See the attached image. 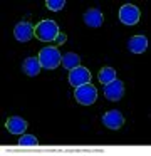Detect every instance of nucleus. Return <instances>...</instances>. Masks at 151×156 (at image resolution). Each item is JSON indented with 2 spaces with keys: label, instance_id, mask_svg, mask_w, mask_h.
Returning a JSON list of instances; mask_svg holds the SVG:
<instances>
[{
  "label": "nucleus",
  "instance_id": "obj_10",
  "mask_svg": "<svg viewBox=\"0 0 151 156\" xmlns=\"http://www.w3.org/2000/svg\"><path fill=\"white\" fill-rule=\"evenodd\" d=\"M40 69H42V66H40L39 62V57H27L25 61L22 62V71L23 74H27L29 77H35L37 74L40 72Z\"/></svg>",
  "mask_w": 151,
  "mask_h": 156
},
{
  "label": "nucleus",
  "instance_id": "obj_14",
  "mask_svg": "<svg viewBox=\"0 0 151 156\" xmlns=\"http://www.w3.org/2000/svg\"><path fill=\"white\" fill-rule=\"evenodd\" d=\"M114 79H116V71H114L113 67H104L99 71V81L101 84H109V82H113Z\"/></svg>",
  "mask_w": 151,
  "mask_h": 156
},
{
  "label": "nucleus",
  "instance_id": "obj_1",
  "mask_svg": "<svg viewBox=\"0 0 151 156\" xmlns=\"http://www.w3.org/2000/svg\"><path fill=\"white\" fill-rule=\"evenodd\" d=\"M35 35L42 42L56 41L57 35H59V27H57V24L54 20H42L35 27Z\"/></svg>",
  "mask_w": 151,
  "mask_h": 156
},
{
  "label": "nucleus",
  "instance_id": "obj_5",
  "mask_svg": "<svg viewBox=\"0 0 151 156\" xmlns=\"http://www.w3.org/2000/svg\"><path fill=\"white\" fill-rule=\"evenodd\" d=\"M91 81V74L89 71H87L86 67H76L72 69V71H69V82L70 86H74V87H79V86L82 84H87V82Z\"/></svg>",
  "mask_w": 151,
  "mask_h": 156
},
{
  "label": "nucleus",
  "instance_id": "obj_6",
  "mask_svg": "<svg viewBox=\"0 0 151 156\" xmlns=\"http://www.w3.org/2000/svg\"><path fill=\"white\" fill-rule=\"evenodd\" d=\"M104 96H106V99H109V101H119L124 96V84L119 79H114L113 82L106 84V87H104Z\"/></svg>",
  "mask_w": 151,
  "mask_h": 156
},
{
  "label": "nucleus",
  "instance_id": "obj_4",
  "mask_svg": "<svg viewBox=\"0 0 151 156\" xmlns=\"http://www.w3.org/2000/svg\"><path fill=\"white\" fill-rule=\"evenodd\" d=\"M119 20L123 22L124 25H134L138 20H139V10H138L136 5H123L119 9Z\"/></svg>",
  "mask_w": 151,
  "mask_h": 156
},
{
  "label": "nucleus",
  "instance_id": "obj_7",
  "mask_svg": "<svg viewBox=\"0 0 151 156\" xmlns=\"http://www.w3.org/2000/svg\"><path fill=\"white\" fill-rule=\"evenodd\" d=\"M102 124L109 129H119L121 126L124 124V116L121 114L119 111H116V109L107 111L106 114L102 116Z\"/></svg>",
  "mask_w": 151,
  "mask_h": 156
},
{
  "label": "nucleus",
  "instance_id": "obj_15",
  "mask_svg": "<svg viewBox=\"0 0 151 156\" xmlns=\"http://www.w3.org/2000/svg\"><path fill=\"white\" fill-rule=\"evenodd\" d=\"M64 5H66V0H47L45 2V7L49 9V10H52V12L62 10Z\"/></svg>",
  "mask_w": 151,
  "mask_h": 156
},
{
  "label": "nucleus",
  "instance_id": "obj_16",
  "mask_svg": "<svg viewBox=\"0 0 151 156\" xmlns=\"http://www.w3.org/2000/svg\"><path fill=\"white\" fill-rule=\"evenodd\" d=\"M19 144L20 146H37L39 141H37L35 136H30V134H22L19 139Z\"/></svg>",
  "mask_w": 151,
  "mask_h": 156
},
{
  "label": "nucleus",
  "instance_id": "obj_11",
  "mask_svg": "<svg viewBox=\"0 0 151 156\" xmlns=\"http://www.w3.org/2000/svg\"><path fill=\"white\" fill-rule=\"evenodd\" d=\"M128 47L133 54H143L148 49V39L144 35H134V37L129 39L128 42Z\"/></svg>",
  "mask_w": 151,
  "mask_h": 156
},
{
  "label": "nucleus",
  "instance_id": "obj_2",
  "mask_svg": "<svg viewBox=\"0 0 151 156\" xmlns=\"http://www.w3.org/2000/svg\"><path fill=\"white\" fill-rule=\"evenodd\" d=\"M39 62L45 69H56L62 62V55L57 51V47H45L39 54Z\"/></svg>",
  "mask_w": 151,
  "mask_h": 156
},
{
  "label": "nucleus",
  "instance_id": "obj_9",
  "mask_svg": "<svg viewBox=\"0 0 151 156\" xmlns=\"http://www.w3.org/2000/svg\"><path fill=\"white\" fill-rule=\"evenodd\" d=\"M5 128L9 129V133H12V134H22L27 129V121L23 118H20V116H12V118H9V121L5 122Z\"/></svg>",
  "mask_w": 151,
  "mask_h": 156
},
{
  "label": "nucleus",
  "instance_id": "obj_13",
  "mask_svg": "<svg viewBox=\"0 0 151 156\" xmlns=\"http://www.w3.org/2000/svg\"><path fill=\"white\" fill-rule=\"evenodd\" d=\"M81 64V57L74 52H67V54L62 55V66L67 69V71H72V69L79 67Z\"/></svg>",
  "mask_w": 151,
  "mask_h": 156
},
{
  "label": "nucleus",
  "instance_id": "obj_12",
  "mask_svg": "<svg viewBox=\"0 0 151 156\" xmlns=\"http://www.w3.org/2000/svg\"><path fill=\"white\" fill-rule=\"evenodd\" d=\"M84 22L89 27H101L102 25V14L97 9H91L84 14Z\"/></svg>",
  "mask_w": 151,
  "mask_h": 156
},
{
  "label": "nucleus",
  "instance_id": "obj_17",
  "mask_svg": "<svg viewBox=\"0 0 151 156\" xmlns=\"http://www.w3.org/2000/svg\"><path fill=\"white\" fill-rule=\"evenodd\" d=\"M56 41L59 42V44H64V42H66V35H64V34H59V35H57Z\"/></svg>",
  "mask_w": 151,
  "mask_h": 156
},
{
  "label": "nucleus",
  "instance_id": "obj_3",
  "mask_svg": "<svg viewBox=\"0 0 151 156\" xmlns=\"http://www.w3.org/2000/svg\"><path fill=\"white\" fill-rule=\"evenodd\" d=\"M74 96H76V101L79 102V104L89 106L97 99V89L94 87L91 82H87V84H82V86H79V87H76Z\"/></svg>",
  "mask_w": 151,
  "mask_h": 156
},
{
  "label": "nucleus",
  "instance_id": "obj_8",
  "mask_svg": "<svg viewBox=\"0 0 151 156\" xmlns=\"http://www.w3.org/2000/svg\"><path fill=\"white\" fill-rule=\"evenodd\" d=\"M13 35H15V39L19 42H27L32 39L34 35V27L30 22H19V24L15 25V29H13Z\"/></svg>",
  "mask_w": 151,
  "mask_h": 156
}]
</instances>
